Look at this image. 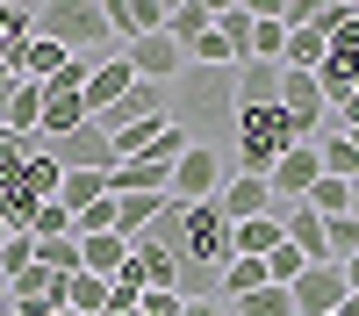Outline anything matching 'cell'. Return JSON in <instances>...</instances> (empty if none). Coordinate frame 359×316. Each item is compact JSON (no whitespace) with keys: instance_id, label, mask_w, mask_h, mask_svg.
<instances>
[{"instance_id":"cell-1","label":"cell","mask_w":359,"mask_h":316,"mask_svg":"<svg viewBox=\"0 0 359 316\" xmlns=\"http://www.w3.org/2000/svg\"><path fill=\"white\" fill-rule=\"evenodd\" d=\"M36 36L65 43L72 57H108V50H123V43H115V29H108V8H101V0H50V8H36Z\"/></svg>"},{"instance_id":"cell-2","label":"cell","mask_w":359,"mask_h":316,"mask_svg":"<svg viewBox=\"0 0 359 316\" xmlns=\"http://www.w3.org/2000/svg\"><path fill=\"white\" fill-rule=\"evenodd\" d=\"M294 144H302V137H294V123L280 108H237V158H245L237 172H259V180H266Z\"/></svg>"},{"instance_id":"cell-3","label":"cell","mask_w":359,"mask_h":316,"mask_svg":"<svg viewBox=\"0 0 359 316\" xmlns=\"http://www.w3.org/2000/svg\"><path fill=\"white\" fill-rule=\"evenodd\" d=\"M172 123H216V115H237V65L230 72H208V65H187V79L172 86Z\"/></svg>"},{"instance_id":"cell-4","label":"cell","mask_w":359,"mask_h":316,"mask_svg":"<svg viewBox=\"0 0 359 316\" xmlns=\"http://www.w3.org/2000/svg\"><path fill=\"white\" fill-rule=\"evenodd\" d=\"M223 180H230V172H223V151H216V144H194V151L172 165V201H180V209H201V201L223 194Z\"/></svg>"},{"instance_id":"cell-5","label":"cell","mask_w":359,"mask_h":316,"mask_svg":"<svg viewBox=\"0 0 359 316\" xmlns=\"http://www.w3.org/2000/svg\"><path fill=\"white\" fill-rule=\"evenodd\" d=\"M316 180H323V151L316 144H294V151L266 172V187H273V209H294V201H309L316 194Z\"/></svg>"},{"instance_id":"cell-6","label":"cell","mask_w":359,"mask_h":316,"mask_svg":"<svg viewBox=\"0 0 359 316\" xmlns=\"http://www.w3.org/2000/svg\"><path fill=\"white\" fill-rule=\"evenodd\" d=\"M50 158L65 165V172H115V165H123V158H115V137H108L101 123H79L72 137H57Z\"/></svg>"},{"instance_id":"cell-7","label":"cell","mask_w":359,"mask_h":316,"mask_svg":"<svg viewBox=\"0 0 359 316\" xmlns=\"http://www.w3.org/2000/svg\"><path fill=\"white\" fill-rule=\"evenodd\" d=\"M123 50H130V72H137V79H151V86H180V79H187V50H180L165 29H158V36L123 43Z\"/></svg>"},{"instance_id":"cell-8","label":"cell","mask_w":359,"mask_h":316,"mask_svg":"<svg viewBox=\"0 0 359 316\" xmlns=\"http://www.w3.org/2000/svg\"><path fill=\"white\" fill-rule=\"evenodd\" d=\"M130 86H137V72H130V50H108L101 65H94V79H86V123H94V115H108V108H123L130 101Z\"/></svg>"},{"instance_id":"cell-9","label":"cell","mask_w":359,"mask_h":316,"mask_svg":"<svg viewBox=\"0 0 359 316\" xmlns=\"http://www.w3.org/2000/svg\"><path fill=\"white\" fill-rule=\"evenodd\" d=\"M287 295H294V316H338L352 287H345L338 266H302V280H294Z\"/></svg>"},{"instance_id":"cell-10","label":"cell","mask_w":359,"mask_h":316,"mask_svg":"<svg viewBox=\"0 0 359 316\" xmlns=\"http://www.w3.org/2000/svg\"><path fill=\"white\" fill-rule=\"evenodd\" d=\"M216 209L223 223H252V216H273V187L259 180V172H230L223 194H216Z\"/></svg>"},{"instance_id":"cell-11","label":"cell","mask_w":359,"mask_h":316,"mask_svg":"<svg viewBox=\"0 0 359 316\" xmlns=\"http://www.w3.org/2000/svg\"><path fill=\"white\" fill-rule=\"evenodd\" d=\"M8 309H15V316H57V309H65V280L43 273V266H29V273L8 287Z\"/></svg>"},{"instance_id":"cell-12","label":"cell","mask_w":359,"mask_h":316,"mask_svg":"<svg viewBox=\"0 0 359 316\" xmlns=\"http://www.w3.org/2000/svg\"><path fill=\"white\" fill-rule=\"evenodd\" d=\"M237 108H280V65L245 57L237 65Z\"/></svg>"},{"instance_id":"cell-13","label":"cell","mask_w":359,"mask_h":316,"mask_svg":"<svg viewBox=\"0 0 359 316\" xmlns=\"http://www.w3.org/2000/svg\"><path fill=\"white\" fill-rule=\"evenodd\" d=\"M230 238H237V259H273V252L287 245V223H280V209H273V216L230 223Z\"/></svg>"},{"instance_id":"cell-14","label":"cell","mask_w":359,"mask_h":316,"mask_svg":"<svg viewBox=\"0 0 359 316\" xmlns=\"http://www.w3.org/2000/svg\"><path fill=\"white\" fill-rule=\"evenodd\" d=\"M208 29H216V8L208 0H172V15H165V36L180 43V50H194Z\"/></svg>"},{"instance_id":"cell-15","label":"cell","mask_w":359,"mask_h":316,"mask_svg":"<svg viewBox=\"0 0 359 316\" xmlns=\"http://www.w3.org/2000/svg\"><path fill=\"white\" fill-rule=\"evenodd\" d=\"M130 245H137V238H123V230H108V238H79V259H86V273L115 280V273L130 266Z\"/></svg>"},{"instance_id":"cell-16","label":"cell","mask_w":359,"mask_h":316,"mask_svg":"<svg viewBox=\"0 0 359 316\" xmlns=\"http://www.w3.org/2000/svg\"><path fill=\"white\" fill-rule=\"evenodd\" d=\"M130 259H137V273H144V287H172V295H180V259H172L165 245H151V238H137V245H130Z\"/></svg>"},{"instance_id":"cell-17","label":"cell","mask_w":359,"mask_h":316,"mask_svg":"<svg viewBox=\"0 0 359 316\" xmlns=\"http://www.w3.org/2000/svg\"><path fill=\"white\" fill-rule=\"evenodd\" d=\"M115 194V172H65V187H57V201H65L72 216H86L94 201H108Z\"/></svg>"},{"instance_id":"cell-18","label":"cell","mask_w":359,"mask_h":316,"mask_svg":"<svg viewBox=\"0 0 359 316\" xmlns=\"http://www.w3.org/2000/svg\"><path fill=\"white\" fill-rule=\"evenodd\" d=\"M252 29H259V8H237V0H230V8H216V36L237 50V65L252 57Z\"/></svg>"},{"instance_id":"cell-19","label":"cell","mask_w":359,"mask_h":316,"mask_svg":"<svg viewBox=\"0 0 359 316\" xmlns=\"http://www.w3.org/2000/svg\"><path fill=\"white\" fill-rule=\"evenodd\" d=\"M65 309H72V316H101V309H108V280L79 266V273L65 280Z\"/></svg>"},{"instance_id":"cell-20","label":"cell","mask_w":359,"mask_h":316,"mask_svg":"<svg viewBox=\"0 0 359 316\" xmlns=\"http://www.w3.org/2000/svg\"><path fill=\"white\" fill-rule=\"evenodd\" d=\"M115 201H123V238H144V230L165 216L172 194H115Z\"/></svg>"},{"instance_id":"cell-21","label":"cell","mask_w":359,"mask_h":316,"mask_svg":"<svg viewBox=\"0 0 359 316\" xmlns=\"http://www.w3.org/2000/svg\"><path fill=\"white\" fill-rule=\"evenodd\" d=\"M36 266L57 273V280H72L86 259H79V238H36Z\"/></svg>"},{"instance_id":"cell-22","label":"cell","mask_w":359,"mask_h":316,"mask_svg":"<svg viewBox=\"0 0 359 316\" xmlns=\"http://www.w3.org/2000/svg\"><path fill=\"white\" fill-rule=\"evenodd\" d=\"M316 151H323V172H331V180H359V144H352L345 130H331Z\"/></svg>"},{"instance_id":"cell-23","label":"cell","mask_w":359,"mask_h":316,"mask_svg":"<svg viewBox=\"0 0 359 316\" xmlns=\"http://www.w3.org/2000/svg\"><path fill=\"white\" fill-rule=\"evenodd\" d=\"M230 309L237 316H294V295L287 287H252V295H237Z\"/></svg>"},{"instance_id":"cell-24","label":"cell","mask_w":359,"mask_h":316,"mask_svg":"<svg viewBox=\"0 0 359 316\" xmlns=\"http://www.w3.org/2000/svg\"><path fill=\"white\" fill-rule=\"evenodd\" d=\"M29 266H36V238H29V230H15V238H8V245H0V280H8V287H15V280H22Z\"/></svg>"},{"instance_id":"cell-25","label":"cell","mask_w":359,"mask_h":316,"mask_svg":"<svg viewBox=\"0 0 359 316\" xmlns=\"http://www.w3.org/2000/svg\"><path fill=\"white\" fill-rule=\"evenodd\" d=\"M252 57H266V65H280V57H287V22H280V15H259V29H252Z\"/></svg>"},{"instance_id":"cell-26","label":"cell","mask_w":359,"mask_h":316,"mask_svg":"<svg viewBox=\"0 0 359 316\" xmlns=\"http://www.w3.org/2000/svg\"><path fill=\"white\" fill-rule=\"evenodd\" d=\"M323 230H331V266H345V259H359V216H323Z\"/></svg>"},{"instance_id":"cell-27","label":"cell","mask_w":359,"mask_h":316,"mask_svg":"<svg viewBox=\"0 0 359 316\" xmlns=\"http://www.w3.org/2000/svg\"><path fill=\"white\" fill-rule=\"evenodd\" d=\"M309 209H316V216H345V209H352V180H331V172H323L316 194H309Z\"/></svg>"},{"instance_id":"cell-28","label":"cell","mask_w":359,"mask_h":316,"mask_svg":"<svg viewBox=\"0 0 359 316\" xmlns=\"http://www.w3.org/2000/svg\"><path fill=\"white\" fill-rule=\"evenodd\" d=\"M36 238H79V230H72V209H65V201H43V209H36Z\"/></svg>"},{"instance_id":"cell-29","label":"cell","mask_w":359,"mask_h":316,"mask_svg":"<svg viewBox=\"0 0 359 316\" xmlns=\"http://www.w3.org/2000/svg\"><path fill=\"white\" fill-rule=\"evenodd\" d=\"M338 123H345V130H359V86H352V101L338 108Z\"/></svg>"},{"instance_id":"cell-30","label":"cell","mask_w":359,"mask_h":316,"mask_svg":"<svg viewBox=\"0 0 359 316\" xmlns=\"http://www.w3.org/2000/svg\"><path fill=\"white\" fill-rule=\"evenodd\" d=\"M338 316H359V295H345V309H338Z\"/></svg>"},{"instance_id":"cell-31","label":"cell","mask_w":359,"mask_h":316,"mask_svg":"<svg viewBox=\"0 0 359 316\" xmlns=\"http://www.w3.org/2000/svg\"><path fill=\"white\" fill-rule=\"evenodd\" d=\"M0 316H8V280H0Z\"/></svg>"},{"instance_id":"cell-32","label":"cell","mask_w":359,"mask_h":316,"mask_svg":"<svg viewBox=\"0 0 359 316\" xmlns=\"http://www.w3.org/2000/svg\"><path fill=\"white\" fill-rule=\"evenodd\" d=\"M8 238H15V230H8V216H0V245H8Z\"/></svg>"},{"instance_id":"cell-33","label":"cell","mask_w":359,"mask_h":316,"mask_svg":"<svg viewBox=\"0 0 359 316\" xmlns=\"http://www.w3.org/2000/svg\"><path fill=\"white\" fill-rule=\"evenodd\" d=\"M352 216H359V180H352Z\"/></svg>"}]
</instances>
